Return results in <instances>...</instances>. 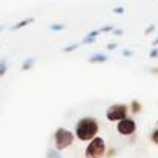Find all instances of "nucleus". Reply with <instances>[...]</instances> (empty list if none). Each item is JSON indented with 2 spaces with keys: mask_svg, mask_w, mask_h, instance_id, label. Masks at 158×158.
<instances>
[{
  "mask_svg": "<svg viewBox=\"0 0 158 158\" xmlns=\"http://www.w3.org/2000/svg\"><path fill=\"white\" fill-rule=\"evenodd\" d=\"M100 132V123L97 118L94 117H83L77 121L74 134L75 138L83 141V143H89L92 138H95Z\"/></svg>",
  "mask_w": 158,
  "mask_h": 158,
  "instance_id": "1",
  "label": "nucleus"
},
{
  "mask_svg": "<svg viewBox=\"0 0 158 158\" xmlns=\"http://www.w3.org/2000/svg\"><path fill=\"white\" fill-rule=\"evenodd\" d=\"M52 138H54V148L61 152V151L69 149V148L74 144V141H75V134H74L72 131H69V129L60 126V127L55 129Z\"/></svg>",
  "mask_w": 158,
  "mask_h": 158,
  "instance_id": "2",
  "label": "nucleus"
},
{
  "mask_svg": "<svg viewBox=\"0 0 158 158\" xmlns=\"http://www.w3.org/2000/svg\"><path fill=\"white\" fill-rule=\"evenodd\" d=\"M106 151H107V146H106L105 138L97 135L88 143L85 149V158H105Z\"/></svg>",
  "mask_w": 158,
  "mask_h": 158,
  "instance_id": "3",
  "label": "nucleus"
},
{
  "mask_svg": "<svg viewBox=\"0 0 158 158\" xmlns=\"http://www.w3.org/2000/svg\"><path fill=\"white\" fill-rule=\"evenodd\" d=\"M129 114V106L124 105V103H114L106 109L105 115L106 120L110 121V123H118L120 120L126 118Z\"/></svg>",
  "mask_w": 158,
  "mask_h": 158,
  "instance_id": "4",
  "label": "nucleus"
},
{
  "mask_svg": "<svg viewBox=\"0 0 158 158\" xmlns=\"http://www.w3.org/2000/svg\"><path fill=\"white\" fill-rule=\"evenodd\" d=\"M117 132L121 137H132L137 132V121L131 117H126L117 123Z\"/></svg>",
  "mask_w": 158,
  "mask_h": 158,
  "instance_id": "5",
  "label": "nucleus"
},
{
  "mask_svg": "<svg viewBox=\"0 0 158 158\" xmlns=\"http://www.w3.org/2000/svg\"><path fill=\"white\" fill-rule=\"evenodd\" d=\"M34 22H35V19H34V17H28V19H23V20L17 22L15 25H12L9 29H11V31H19V29H22V28L29 26V25H31V23H34Z\"/></svg>",
  "mask_w": 158,
  "mask_h": 158,
  "instance_id": "6",
  "label": "nucleus"
},
{
  "mask_svg": "<svg viewBox=\"0 0 158 158\" xmlns=\"http://www.w3.org/2000/svg\"><path fill=\"white\" fill-rule=\"evenodd\" d=\"M109 60V57L105 55V54H92L89 58H88V63H91V64H95V63H106Z\"/></svg>",
  "mask_w": 158,
  "mask_h": 158,
  "instance_id": "7",
  "label": "nucleus"
},
{
  "mask_svg": "<svg viewBox=\"0 0 158 158\" xmlns=\"http://www.w3.org/2000/svg\"><path fill=\"white\" fill-rule=\"evenodd\" d=\"M141 110H143V105H141L140 100H132V102H131L129 112H132L134 115H137V114H141Z\"/></svg>",
  "mask_w": 158,
  "mask_h": 158,
  "instance_id": "8",
  "label": "nucleus"
},
{
  "mask_svg": "<svg viewBox=\"0 0 158 158\" xmlns=\"http://www.w3.org/2000/svg\"><path fill=\"white\" fill-rule=\"evenodd\" d=\"M34 64H35V58L34 57H29V58H26L22 63V71H29V69H32Z\"/></svg>",
  "mask_w": 158,
  "mask_h": 158,
  "instance_id": "9",
  "label": "nucleus"
},
{
  "mask_svg": "<svg viewBox=\"0 0 158 158\" xmlns=\"http://www.w3.org/2000/svg\"><path fill=\"white\" fill-rule=\"evenodd\" d=\"M78 43H71V45H68V46H64L63 49H61V52L64 54H69V52H74V51H77L78 49Z\"/></svg>",
  "mask_w": 158,
  "mask_h": 158,
  "instance_id": "10",
  "label": "nucleus"
},
{
  "mask_svg": "<svg viewBox=\"0 0 158 158\" xmlns=\"http://www.w3.org/2000/svg\"><path fill=\"white\" fill-rule=\"evenodd\" d=\"M6 71H8V63H6V60H0V80L5 77Z\"/></svg>",
  "mask_w": 158,
  "mask_h": 158,
  "instance_id": "11",
  "label": "nucleus"
},
{
  "mask_svg": "<svg viewBox=\"0 0 158 158\" xmlns=\"http://www.w3.org/2000/svg\"><path fill=\"white\" fill-rule=\"evenodd\" d=\"M46 158H61L60 151H57L55 148H54V149H49V151L46 152Z\"/></svg>",
  "mask_w": 158,
  "mask_h": 158,
  "instance_id": "12",
  "label": "nucleus"
},
{
  "mask_svg": "<svg viewBox=\"0 0 158 158\" xmlns=\"http://www.w3.org/2000/svg\"><path fill=\"white\" fill-rule=\"evenodd\" d=\"M63 29H64L63 23H52L51 25V31H54V32H58V31H63Z\"/></svg>",
  "mask_w": 158,
  "mask_h": 158,
  "instance_id": "13",
  "label": "nucleus"
},
{
  "mask_svg": "<svg viewBox=\"0 0 158 158\" xmlns=\"http://www.w3.org/2000/svg\"><path fill=\"white\" fill-rule=\"evenodd\" d=\"M151 141L158 146V127H155V129L152 131V134H151Z\"/></svg>",
  "mask_w": 158,
  "mask_h": 158,
  "instance_id": "14",
  "label": "nucleus"
},
{
  "mask_svg": "<svg viewBox=\"0 0 158 158\" xmlns=\"http://www.w3.org/2000/svg\"><path fill=\"white\" fill-rule=\"evenodd\" d=\"M92 43H95V37H89V35H86V37L81 40V45H92Z\"/></svg>",
  "mask_w": 158,
  "mask_h": 158,
  "instance_id": "15",
  "label": "nucleus"
},
{
  "mask_svg": "<svg viewBox=\"0 0 158 158\" xmlns=\"http://www.w3.org/2000/svg\"><path fill=\"white\" fill-rule=\"evenodd\" d=\"M114 31V26H110V25H106L103 28H100V34H105V32H112Z\"/></svg>",
  "mask_w": 158,
  "mask_h": 158,
  "instance_id": "16",
  "label": "nucleus"
},
{
  "mask_svg": "<svg viewBox=\"0 0 158 158\" xmlns=\"http://www.w3.org/2000/svg\"><path fill=\"white\" fill-rule=\"evenodd\" d=\"M117 154V149H107L106 151V157L105 158H114Z\"/></svg>",
  "mask_w": 158,
  "mask_h": 158,
  "instance_id": "17",
  "label": "nucleus"
},
{
  "mask_svg": "<svg viewBox=\"0 0 158 158\" xmlns=\"http://www.w3.org/2000/svg\"><path fill=\"white\" fill-rule=\"evenodd\" d=\"M112 12H114V14H124V8H123V6H117V8L112 9Z\"/></svg>",
  "mask_w": 158,
  "mask_h": 158,
  "instance_id": "18",
  "label": "nucleus"
},
{
  "mask_svg": "<svg viewBox=\"0 0 158 158\" xmlns=\"http://www.w3.org/2000/svg\"><path fill=\"white\" fill-rule=\"evenodd\" d=\"M149 57H151V58H157V57H158V48H157V46H155V48H154V49L149 52Z\"/></svg>",
  "mask_w": 158,
  "mask_h": 158,
  "instance_id": "19",
  "label": "nucleus"
},
{
  "mask_svg": "<svg viewBox=\"0 0 158 158\" xmlns=\"http://www.w3.org/2000/svg\"><path fill=\"white\" fill-rule=\"evenodd\" d=\"M154 31H155V26H154V25H151L149 28H146V31H144V34H146V35H149V34H152Z\"/></svg>",
  "mask_w": 158,
  "mask_h": 158,
  "instance_id": "20",
  "label": "nucleus"
},
{
  "mask_svg": "<svg viewBox=\"0 0 158 158\" xmlns=\"http://www.w3.org/2000/svg\"><path fill=\"white\" fill-rule=\"evenodd\" d=\"M106 49H107V51H115V49H117V43H109V45L106 46Z\"/></svg>",
  "mask_w": 158,
  "mask_h": 158,
  "instance_id": "21",
  "label": "nucleus"
},
{
  "mask_svg": "<svg viewBox=\"0 0 158 158\" xmlns=\"http://www.w3.org/2000/svg\"><path fill=\"white\" fill-rule=\"evenodd\" d=\"M112 34H114V35H117V37H120V35L123 34V29H115V28H114V31H112Z\"/></svg>",
  "mask_w": 158,
  "mask_h": 158,
  "instance_id": "22",
  "label": "nucleus"
},
{
  "mask_svg": "<svg viewBox=\"0 0 158 158\" xmlns=\"http://www.w3.org/2000/svg\"><path fill=\"white\" fill-rule=\"evenodd\" d=\"M132 51H131V49H124V51H123V55H124V57H132Z\"/></svg>",
  "mask_w": 158,
  "mask_h": 158,
  "instance_id": "23",
  "label": "nucleus"
},
{
  "mask_svg": "<svg viewBox=\"0 0 158 158\" xmlns=\"http://www.w3.org/2000/svg\"><path fill=\"white\" fill-rule=\"evenodd\" d=\"M151 72H152V74H158V68H152Z\"/></svg>",
  "mask_w": 158,
  "mask_h": 158,
  "instance_id": "24",
  "label": "nucleus"
},
{
  "mask_svg": "<svg viewBox=\"0 0 158 158\" xmlns=\"http://www.w3.org/2000/svg\"><path fill=\"white\" fill-rule=\"evenodd\" d=\"M152 45H154V46H157V48H158V37L155 39V40H154V43H152Z\"/></svg>",
  "mask_w": 158,
  "mask_h": 158,
  "instance_id": "25",
  "label": "nucleus"
},
{
  "mask_svg": "<svg viewBox=\"0 0 158 158\" xmlns=\"http://www.w3.org/2000/svg\"><path fill=\"white\" fill-rule=\"evenodd\" d=\"M5 29V26H0V31H3Z\"/></svg>",
  "mask_w": 158,
  "mask_h": 158,
  "instance_id": "26",
  "label": "nucleus"
}]
</instances>
